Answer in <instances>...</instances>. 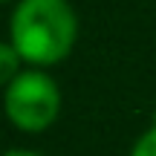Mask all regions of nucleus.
<instances>
[{
	"label": "nucleus",
	"mask_w": 156,
	"mask_h": 156,
	"mask_svg": "<svg viewBox=\"0 0 156 156\" xmlns=\"http://www.w3.org/2000/svg\"><path fill=\"white\" fill-rule=\"evenodd\" d=\"M9 41L35 69L61 64L78 41V15L69 0H20L9 20Z\"/></svg>",
	"instance_id": "obj_1"
},
{
	"label": "nucleus",
	"mask_w": 156,
	"mask_h": 156,
	"mask_svg": "<svg viewBox=\"0 0 156 156\" xmlns=\"http://www.w3.org/2000/svg\"><path fill=\"white\" fill-rule=\"evenodd\" d=\"M6 119L23 133H44L61 113V90L44 69H23L3 93Z\"/></svg>",
	"instance_id": "obj_2"
},
{
	"label": "nucleus",
	"mask_w": 156,
	"mask_h": 156,
	"mask_svg": "<svg viewBox=\"0 0 156 156\" xmlns=\"http://www.w3.org/2000/svg\"><path fill=\"white\" fill-rule=\"evenodd\" d=\"M20 64H23V58L17 55L12 41H0V87H9V84L23 73Z\"/></svg>",
	"instance_id": "obj_3"
},
{
	"label": "nucleus",
	"mask_w": 156,
	"mask_h": 156,
	"mask_svg": "<svg viewBox=\"0 0 156 156\" xmlns=\"http://www.w3.org/2000/svg\"><path fill=\"white\" fill-rule=\"evenodd\" d=\"M130 156H156V119L145 133L136 139V145L130 147Z\"/></svg>",
	"instance_id": "obj_4"
},
{
	"label": "nucleus",
	"mask_w": 156,
	"mask_h": 156,
	"mask_svg": "<svg viewBox=\"0 0 156 156\" xmlns=\"http://www.w3.org/2000/svg\"><path fill=\"white\" fill-rule=\"evenodd\" d=\"M0 156H41V153H35V151H23V147H15V151H6V153H0Z\"/></svg>",
	"instance_id": "obj_5"
},
{
	"label": "nucleus",
	"mask_w": 156,
	"mask_h": 156,
	"mask_svg": "<svg viewBox=\"0 0 156 156\" xmlns=\"http://www.w3.org/2000/svg\"><path fill=\"white\" fill-rule=\"evenodd\" d=\"M0 3H9V0H0Z\"/></svg>",
	"instance_id": "obj_6"
}]
</instances>
